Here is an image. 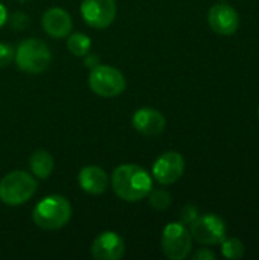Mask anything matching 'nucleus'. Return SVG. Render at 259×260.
Wrapping results in <instances>:
<instances>
[{"mask_svg":"<svg viewBox=\"0 0 259 260\" xmlns=\"http://www.w3.org/2000/svg\"><path fill=\"white\" fill-rule=\"evenodd\" d=\"M114 193L128 203H136L148 197L153 189L151 175L137 165H122L111 175Z\"/></svg>","mask_w":259,"mask_h":260,"instance_id":"obj_1","label":"nucleus"},{"mask_svg":"<svg viewBox=\"0 0 259 260\" xmlns=\"http://www.w3.org/2000/svg\"><path fill=\"white\" fill-rule=\"evenodd\" d=\"M72 218V206L61 195H50L43 198L34 209L32 219L37 227L43 230L63 229Z\"/></svg>","mask_w":259,"mask_h":260,"instance_id":"obj_2","label":"nucleus"},{"mask_svg":"<svg viewBox=\"0 0 259 260\" xmlns=\"http://www.w3.org/2000/svg\"><path fill=\"white\" fill-rule=\"evenodd\" d=\"M37 190V178L24 171H12L0 180V201L6 206H20L29 201Z\"/></svg>","mask_w":259,"mask_h":260,"instance_id":"obj_3","label":"nucleus"},{"mask_svg":"<svg viewBox=\"0 0 259 260\" xmlns=\"http://www.w3.org/2000/svg\"><path fill=\"white\" fill-rule=\"evenodd\" d=\"M14 59L20 70L26 73H41L49 67L52 55L44 41L27 38L18 44Z\"/></svg>","mask_w":259,"mask_h":260,"instance_id":"obj_4","label":"nucleus"},{"mask_svg":"<svg viewBox=\"0 0 259 260\" xmlns=\"http://www.w3.org/2000/svg\"><path fill=\"white\" fill-rule=\"evenodd\" d=\"M89 85L92 91L102 98H114L124 93L127 87L125 76L122 72L111 66L98 64L92 69L89 76Z\"/></svg>","mask_w":259,"mask_h":260,"instance_id":"obj_5","label":"nucleus"},{"mask_svg":"<svg viewBox=\"0 0 259 260\" xmlns=\"http://www.w3.org/2000/svg\"><path fill=\"white\" fill-rule=\"evenodd\" d=\"M162 250L171 260L186 259L192 250V236L183 222H171L162 233Z\"/></svg>","mask_w":259,"mask_h":260,"instance_id":"obj_6","label":"nucleus"},{"mask_svg":"<svg viewBox=\"0 0 259 260\" xmlns=\"http://www.w3.org/2000/svg\"><path fill=\"white\" fill-rule=\"evenodd\" d=\"M191 236L203 245H220L227 238V225L217 215H203L191 224Z\"/></svg>","mask_w":259,"mask_h":260,"instance_id":"obj_7","label":"nucleus"},{"mask_svg":"<svg viewBox=\"0 0 259 260\" xmlns=\"http://www.w3.org/2000/svg\"><path fill=\"white\" fill-rule=\"evenodd\" d=\"M116 0H82L81 15L84 21L95 29L108 27L116 18Z\"/></svg>","mask_w":259,"mask_h":260,"instance_id":"obj_8","label":"nucleus"},{"mask_svg":"<svg viewBox=\"0 0 259 260\" xmlns=\"http://www.w3.org/2000/svg\"><path fill=\"white\" fill-rule=\"evenodd\" d=\"M185 172V158L176 151H168L162 154L153 165V177L162 184L168 186L176 183Z\"/></svg>","mask_w":259,"mask_h":260,"instance_id":"obj_9","label":"nucleus"},{"mask_svg":"<svg viewBox=\"0 0 259 260\" xmlns=\"http://www.w3.org/2000/svg\"><path fill=\"white\" fill-rule=\"evenodd\" d=\"M208 21L214 32H217L218 35L229 37L238 30L240 15L232 6H229L226 3H218L209 9Z\"/></svg>","mask_w":259,"mask_h":260,"instance_id":"obj_10","label":"nucleus"},{"mask_svg":"<svg viewBox=\"0 0 259 260\" xmlns=\"http://www.w3.org/2000/svg\"><path fill=\"white\" fill-rule=\"evenodd\" d=\"M125 254V242L114 232H104L92 244V256L96 260H119Z\"/></svg>","mask_w":259,"mask_h":260,"instance_id":"obj_11","label":"nucleus"},{"mask_svg":"<svg viewBox=\"0 0 259 260\" xmlns=\"http://www.w3.org/2000/svg\"><path fill=\"white\" fill-rule=\"evenodd\" d=\"M131 123H133L136 131H139L142 136H147V137L159 136L166 126V120H165L163 114L154 108L137 110L133 114Z\"/></svg>","mask_w":259,"mask_h":260,"instance_id":"obj_12","label":"nucleus"},{"mask_svg":"<svg viewBox=\"0 0 259 260\" xmlns=\"http://www.w3.org/2000/svg\"><path fill=\"white\" fill-rule=\"evenodd\" d=\"M43 29L52 38H63L67 37L72 30V17L67 11L61 8H49L41 18Z\"/></svg>","mask_w":259,"mask_h":260,"instance_id":"obj_13","label":"nucleus"},{"mask_svg":"<svg viewBox=\"0 0 259 260\" xmlns=\"http://www.w3.org/2000/svg\"><path fill=\"white\" fill-rule=\"evenodd\" d=\"M79 187L90 195H101L108 189L110 180L104 169L98 166H85L78 174Z\"/></svg>","mask_w":259,"mask_h":260,"instance_id":"obj_14","label":"nucleus"},{"mask_svg":"<svg viewBox=\"0 0 259 260\" xmlns=\"http://www.w3.org/2000/svg\"><path fill=\"white\" fill-rule=\"evenodd\" d=\"M29 166L35 178L46 180L53 171V157L44 149L35 151L29 160Z\"/></svg>","mask_w":259,"mask_h":260,"instance_id":"obj_15","label":"nucleus"},{"mask_svg":"<svg viewBox=\"0 0 259 260\" xmlns=\"http://www.w3.org/2000/svg\"><path fill=\"white\" fill-rule=\"evenodd\" d=\"M90 47H92V41L90 37H87L85 34L75 32L67 40V49L75 56H85L90 52Z\"/></svg>","mask_w":259,"mask_h":260,"instance_id":"obj_16","label":"nucleus"},{"mask_svg":"<svg viewBox=\"0 0 259 260\" xmlns=\"http://www.w3.org/2000/svg\"><path fill=\"white\" fill-rule=\"evenodd\" d=\"M221 253L226 259H240L244 256V244L238 238H226L221 244Z\"/></svg>","mask_w":259,"mask_h":260,"instance_id":"obj_17","label":"nucleus"},{"mask_svg":"<svg viewBox=\"0 0 259 260\" xmlns=\"http://www.w3.org/2000/svg\"><path fill=\"white\" fill-rule=\"evenodd\" d=\"M148 195H150V204L156 210H165L171 204V195L163 189H157V190L151 189V192Z\"/></svg>","mask_w":259,"mask_h":260,"instance_id":"obj_18","label":"nucleus"},{"mask_svg":"<svg viewBox=\"0 0 259 260\" xmlns=\"http://www.w3.org/2000/svg\"><path fill=\"white\" fill-rule=\"evenodd\" d=\"M15 58V50L8 43H0V67L9 66Z\"/></svg>","mask_w":259,"mask_h":260,"instance_id":"obj_19","label":"nucleus"},{"mask_svg":"<svg viewBox=\"0 0 259 260\" xmlns=\"http://www.w3.org/2000/svg\"><path fill=\"white\" fill-rule=\"evenodd\" d=\"M198 218V209L195 206H186L183 210H182V222L185 225H191L195 219Z\"/></svg>","mask_w":259,"mask_h":260,"instance_id":"obj_20","label":"nucleus"},{"mask_svg":"<svg viewBox=\"0 0 259 260\" xmlns=\"http://www.w3.org/2000/svg\"><path fill=\"white\" fill-rule=\"evenodd\" d=\"M27 24V15L23 14V12H15L12 15V26L17 29V30H21L24 26Z\"/></svg>","mask_w":259,"mask_h":260,"instance_id":"obj_21","label":"nucleus"},{"mask_svg":"<svg viewBox=\"0 0 259 260\" xmlns=\"http://www.w3.org/2000/svg\"><path fill=\"white\" fill-rule=\"evenodd\" d=\"M192 259L194 260H214L217 259V256H215V253L214 251H211V250H206V248H202V250H198L194 256H192Z\"/></svg>","mask_w":259,"mask_h":260,"instance_id":"obj_22","label":"nucleus"},{"mask_svg":"<svg viewBox=\"0 0 259 260\" xmlns=\"http://www.w3.org/2000/svg\"><path fill=\"white\" fill-rule=\"evenodd\" d=\"M85 67H90V69H93V67H96L98 64H99V58L96 56V55H93V53H87L85 55Z\"/></svg>","mask_w":259,"mask_h":260,"instance_id":"obj_23","label":"nucleus"},{"mask_svg":"<svg viewBox=\"0 0 259 260\" xmlns=\"http://www.w3.org/2000/svg\"><path fill=\"white\" fill-rule=\"evenodd\" d=\"M6 20H8V11L3 6V3H0V27L6 23Z\"/></svg>","mask_w":259,"mask_h":260,"instance_id":"obj_24","label":"nucleus"},{"mask_svg":"<svg viewBox=\"0 0 259 260\" xmlns=\"http://www.w3.org/2000/svg\"><path fill=\"white\" fill-rule=\"evenodd\" d=\"M258 116H259V110H258Z\"/></svg>","mask_w":259,"mask_h":260,"instance_id":"obj_25","label":"nucleus"}]
</instances>
